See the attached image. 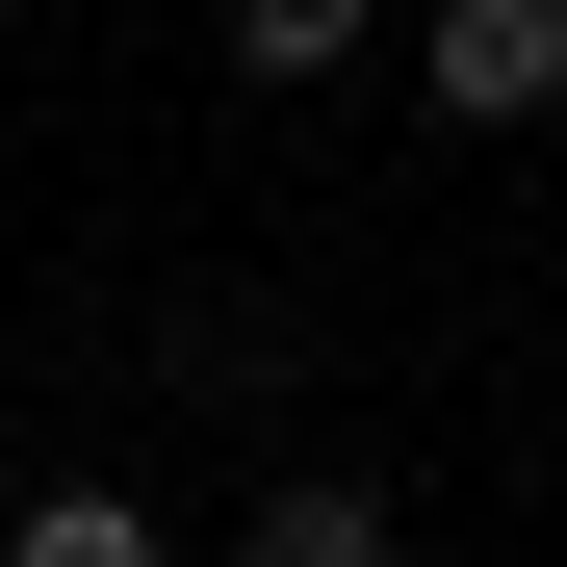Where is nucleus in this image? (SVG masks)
I'll return each instance as SVG.
<instances>
[{
    "label": "nucleus",
    "instance_id": "1",
    "mask_svg": "<svg viewBox=\"0 0 567 567\" xmlns=\"http://www.w3.org/2000/svg\"><path fill=\"white\" fill-rule=\"evenodd\" d=\"M413 104L439 130H542L567 104V0H413Z\"/></svg>",
    "mask_w": 567,
    "mask_h": 567
},
{
    "label": "nucleus",
    "instance_id": "2",
    "mask_svg": "<svg viewBox=\"0 0 567 567\" xmlns=\"http://www.w3.org/2000/svg\"><path fill=\"white\" fill-rule=\"evenodd\" d=\"M233 567H413V516L361 491V464H284V491L233 516Z\"/></svg>",
    "mask_w": 567,
    "mask_h": 567
},
{
    "label": "nucleus",
    "instance_id": "3",
    "mask_svg": "<svg viewBox=\"0 0 567 567\" xmlns=\"http://www.w3.org/2000/svg\"><path fill=\"white\" fill-rule=\"evenodd\" d=\"M0 567H181V542H155V491H27Z\"/></svg>",
    "mask_w": 567,
    "mask_h": 567
},
{
    "label": "nucleus",
    "instance_id": "4",
    "mask_svg": "<svg viewBox=\"0 0 567 567\" xmlns=\"http://www.w3.org/2000/svg\"><path fill=\"white\" fill-rule=\"evenodd\" d=\"M361 27L388 0H233V78H361Z\"/></svg>",
    "mask_w": 567,
    "mask_h": 567
}]
</instances>
